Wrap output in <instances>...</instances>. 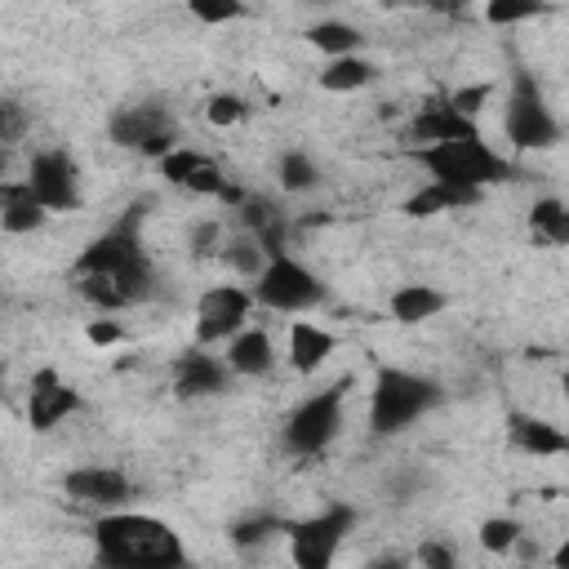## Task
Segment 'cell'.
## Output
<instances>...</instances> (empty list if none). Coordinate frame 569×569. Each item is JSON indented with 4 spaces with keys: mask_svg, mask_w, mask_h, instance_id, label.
Wrapping results in <instances>:
<instances>
[{
    "mask_svg": "<svg viewBox=\"0 0 569 569\" xmlns=\"http://www.w3.org/2000/svg\"><path fill=\"white\" fill-rule=\"evenodd\" d=\"M440 400H445V387L436 378L413 373V369H400V365H382L373 373V387H369V431L378 440L400 436L418 418H427L431 409H440Z\"/></svg>",
    "mask_w": 569,
    "mask_h": 569,
    "instance_id": "cell-4",
    "label": "cell"
},
{
    "mask_svg": "<svg viewBox=\"0 0 569 569\" xmlns=\"http://www.w3.org/2000/svg\"><path fill=\"white\" fill-rule=\"evenodd\" d=\"M187 244H191V253H196V258H209L213 249H222V222H218L213 213H209V218H196V222H191V240H187Z\"/></svg>",
    "mask_w": 569,
    "mask_h": 569,
    "instance_id": "cell-37",
    "label": "cell"
},
{
    "mask_svg": "<svg viewBox=\"0 0 569 569\" xmlns=\"http://www.w3.org/2000/svg\"><path fill=\"white\" fill-rule=\"evenodd\" d=\"M507 440L511 449L529 453V458H560L569 453V436L565 427H556L551 418H538V413H507Z\"/></svg>",
    "mask_w": 569,
    "mask_h": 569,
    "instance_id": "cell-20",
    "label": "cell"
},
{
    "mask_svg": "<svg viewBox=\"0 0 569 569\" xmlns=\"http://www.w3.org/2000/svg\"><path fill=\"white\" fill-rule=\"evenodd\" d=\"M187 13H191L196 22H204V27H227V22L249 18V9H244L240 0H191Z\"/></svg>",
    "mask_w": 569,
    "mask_h": 569,
    "instance_id": "cell-31",
    "label": "cell"
},
{
    "mask_svg": "<svg viewBox=\"0 0 569 569\" xmlns=\"http://www.w3.org/2000/svg\"><path fill=\"white\" fill-rule=\"evenodd\" d=\"M333 347H338V338H333L325 325H316V320H289L284 360H289L293 373H302V378L320 373V365L333 356Z\"/></svg>",
    "mask_w": 569,
    "mask_h": 569,
    "instance_id": "cell-19",
    "label": "cell"
},
{
    "mask_svg": "<svg viewBox=\"0 0 569 569\" xmlns=\"http://www.w3.org/2000/svg\"><path fill=\"white\" fill-rule=\"evenodd\" d=\"M244 116H249V102H244L240 93H227V89H222V93H213V98L204 102V120L218 124V129H231V124H240Z\"/></svg>",
    "mask_w": 569,
    "mask_h": 569,
    "instance_id": "cell-33",
    "label": "cell"
},
{
    "mask_svg": "<svg viewBox=\"0 0 569 569\" xmlns=\"http://www.w3.org/2000/svg\"><path fill=\"white\" fill-rule=\"evenodd\" d=\"M347 378L325 382L316 391H307L280 422V445L293 458H320L338 436H342V418H347Z\"/></svg>",
    "mask_w": 569,
    "mask_h": 569,
    "instance_id": "cell-5",
    "label": "cell"
},
{
    "mask_svg": "<svg viewBox=\"0 0 569 569\" xmlns=\"http://www.w3.org/2000/svg\"><path fill=\"white\" fill-rule=\"evenodd\" d=\"M445 307H449V293H445L440 284H427V280L396 284L391 298H387V311H391L396 325H427V320H436Z\"/></svg>",
    "mask_w": 569,
    "mask_h": 569,
    "instance_id": "cell-21",
    "label": "cell"
},
{
    "mask_svg": "<svg viewBox=\"0 0 569 569\" xmlns=\"http://www.w3.org/2000/svg\"><path fill=\"white\" fill-rule=\"evenodd\" d=\"M467 138H485L476 120H467L449 93H431L405 124V142L418 151V147H436V142H467Z\"/></svg>",
    "mask_w": 569,
    "mask_h": 569,
    "instance_id": "cell-13",
    "label": "cell"
},
{
    "mask_svg": "<svg viewBox=\"0 0 569 569\" xmlns=\"http://www.w3.org/2000/svg\"><path fill=\"white\" fill-rule=\"evenodd\" d=\"M502 133L516 151H547L565 138V124L551 111V102H547V93L529 67L511 71V89L502 102Z\"/></svg>",
    "mask_w": 569,
    "mask_h": 569,
    "instance_id": "cell-7",
    "label": "cell"
},
{
    "mask_svg": "<svg viewBox=\"0 0 569 569\" xmlns=\"http://www.w3.org/2000/svg\"><path fill=\"white\" fill-rule=\"evenodd\" d=\"M409 560H413L418 569H462V565H458V551H453L449 538H422L418 551H413Z\"/></svg>",
    "mask_w": 569,
    "mask_h": 569,
    "instance_id": "cell-34",
    "label": "cell"
},
{
    "mask_svg": "<svg viewBox=\"0 0 569 569\" xmlns=\"http://www.w3.org/2000/svg\"><path fill=\"white\" fill-rule=\"evenodd\" d=\"M236 213H240V231L253 236V240L262 244L267 258L289 249V218H284V209H280L271 196L244 191V200L236 204Z\"/></svg>",
    "mask_w": 569,
    "mask_h": 569,
    "instance_id": "cell-18",
    "label": "cell"
},
{
    "mask_svg": "<svg viewBox=\"0 0 569 569\" xmlns=\"http://www.w3.org/2000/svg\"><path fill=\"white\" fill-rule=\"evenodd\" d=\"M107 138L120 151H133V156L160 164L169 151L182 147V124L164 102L142 98V102H124L107 116Z\"/></svg>",
    "mask_w": 569,
    "mask_h": 569,
    "instance_id": "cell-9",
    "label": "cell"
},
{
    "mask_svg": "<svg viewBox=\"0 0 569 569\" xmlns=\"http://www.w3.org/2000/svg\"><path fill=\"white\" fill-rule=\"evenodd\" d=\"M276 182L284 187V196H307V191L320 187V164H316L307 151L289 147V151H280V160H276Z\"/></svg>",
    "mask_w": 569,
    "mask_h": 569,
    "instance_id": "cell-27",
    "label": "cell"
},
{
    "mask_svg": "<svg viewBox=\"0 0 569 569\" xmlns=\"http://www.w3.org/2000/svg\"><path fill=\"white\" fill-rule=\"evenodd\" d=\"M378 76H382V71H378L373 58H365V53H347V58H329V62L320 67L316 80H320L325 93H360V89H369Z\"/></svg>",
    "mask_w": 569,
    "mask_h": 569,
    "instance_id": "cell-23",
    "label": "cell"
},
{
    "mask_svg": "<svg viewBox=\"0 0 569 569\" xmlns=\"http://www.w3.org/2000/svg\"><path fill=\"white\" fill-rule=\"evenodd\" d=\"M31 129V111L13 98H0V147H13Z\"/></svg>",
    "mask_w": 569,
    "mask_h": 569,
    "instance_id": "cell-35",
    "label": "cell"
},
{
    "mask_svg": "<svg viewBox=\"0 0 569 569\" xmlns=\"http://www.w3.org/2000/svg\"><path fill=\"white\" fill-rule=\"evenodd\" d=\"M98 569H187L182 533L151 511H102L89 529Z\"/></svg>",
    "mask_w": 569,
    "mask_h": 569,
    "instance_id": "cell-2",
    "label": "cell"
},
{
    "mask_svg": "<svg viewBox=\"0 0 569 569\" xmlns=\"http://www.w3.org/2000/svg\"><path fill=\"white\" fill-rule=\"evenodd\" d=\"M62 489H67V498L93 507L98 516H102V511H120V507L133 502V480H129L120 467H111V462L71 467V471L62 476Z\"/></svg>",
    "mask_w": 569,
    "mask_h": 569,
    "instance_id": "cell-14",
    "label": "cell"
},
{
    "mask_svg": "<svg viewBox=\"0 0 569 569\" xmlns=\"http://www.w3.org/2000/svg\"><path fill=\"white\" fill-rule=\"evenodd\" d=\"M9 169H13V151L0 147V182H9Z\"/></svg>",
    "mask_w": 569,
    "mask_h": 569,
    "instance_id": "cell-40",
    "label": "cell"
},
{
    "mask_svg": "<svg viewBox=\"0 0 569 569\" xmlns=\"http://www.w3.org/2000/svg\"><path fill=\"white\" fill-rule=\"evenodd\" d=\"M160 173H164L173 187L191 191V196H213V200H222V204H240V200H244V187L231 182L227 169H222L213 156L196 151V147L169 151V156L160 160Z\"/></svg>",
    "mask_w": 569,
    "mask_h": 569,
    "instance_id": "cell-12",
    "label": "cell"
},
{
    "mask_svg": "<svg viewBox=\"0 0 569 569\" xmlns=\"http://www.w3.org/2000/svg\"><path fill=\"white\" fill-rule=\"evenodd\" d=\"M49 222V213L36 204V196L22 187V178L0 182V231L4 236H31Z\"/></svg>",
    "mask_w": 569,
    "mask_h": 569,
    "instance_id": "cell-22",
    "label": "cell"
},
{
    "mask_svg": "<svg viewBox=\"0 0 569 569\" xmlns=\"http://www.w3.org/2000/svg\"><path fill=\"white\" fill-rule=\"evenodd\" d=\"M249 293H253V307L276 311V316H307V311L325 307V298H329L325 280L289 249L267 258V267L249 284Z\"/></svg>",
    "mask_w": 569,
    "mask_h": 569,
    "instance_id": "cell-8",
    "label": "cell"
},
{
    "mask_svg": "<svg viewBox=\"0 0 569 569\" xmlns=\"http://www.w3.org/2000/svg\"><path fill=\"white\" fill-rule=\"evenodd\" d=\"M258 307H253V293H249V284H209L200 298H196V325H191V338H196V347H222V342H231L244 325H249V316H253Z\"/></svg>",
    "mask_w": 569,
    "mask_h": 569,
    "instance_id": "cell-11",
    "label": "cell"
},
{
    "mask_svg": "<svg viewBox=\"0 0 569 569\" xmlns=\"http://www.w3.org/2000/svg\"><path fill=\"white\" fill-rule=\"evenodd\" d=\"M222 262L240 276V284H253L258 280V271L267 267V253H262V244L253 240V236H244V231H236V236H222Z\"/></svg>",
    "mask_w": 569,
    "mask_h": 569,
    "instance_id": "cell-28",
    "label": "cell"
},
{
    "mask_svg": "<svg viewBox=\"0 0 569 569\" xmlns=\"http://www.w3.org/2000/svg\"><path fill=\"white\" fill-rule=\"evenodd\" d=\"M80 391L53 369V365H44V369H36V378H31V391H27V427L31 431H53V427H62L71 413H80Z\"/></svg>",
    "mask_w": 569,
    "mask_h": 569,
    "instance_id": "cell-15",
    "label": "cell"
},
{
    "mask_svg": "<svg viewBox=\"0 0 569 569\" xmlns=\"http://www.w3.org/2000/svg\"><path fill=\"white\" fill-rule=\"evenodd\" d=\"M413 160L422 164L427 182L458 187V191H471V196H485L489 187H498V182H511V178H516V164H511L498 147H489V138L418 147V151H413Z\"/></svg>",
    "mask_w": 569,
    "mask_h": 569,
    "instance_id": "cell-3",
    "label": "cell"
},
{
    "mask_svg": "<svg viewBox=\"0 0 569 569\" xmlns=\"http://www.w3.org/2000/svg\"><path fill=\"white\" fill-rule=\"evenodd\" d=\"M529 231H533V240H542L551 249L569 244V204L560 196H538L529 209Z\"/></svg>",
    "mask_w": 569,
    "mask_h": 569,
    "instance_id": "cell-26",
    "label": "cell"
},
{
    "mask_svg": "<svg viewBox=\"0 0 569 569\" xmlns=\"http://www.w3.org/2000/svg\"><path fill=\"white\" fill-rule=\"evenodd\" d=\"M360 511L342 498L325 502L320 511L302 516V520H284V547H289V565L293 569H333L338 551L347 547V538L356 533Z\"/></svg>",
    "mask_w": 569,
    "mask_h": 569,
    "instance_id": "cell-6",
    "label": "cell"
},
{
    "mask_svg": "<svg viewBox=\"0 0 569 569\" xmlns=\"http://www.w3.org/2000/svg\"><path fill=\"white\" fill-rule=\"evenodd\" d=\"M151 200H133L120 209L116 222H107L71 262V280L76 276H98L107 280L124 307H138L147 298H156L160 289V271H156V258L147 253V240H142V218H147Z\"/></svg>",
    "mask_w": 569,
    "mask_h": 569,
    "instance_id": "cell-1",
    "label": "cell"
},
{
    "mask_svg": "<svg viewBox=\"0 0 569 569\" xmlns=\"http://www.w3.org/2000/svg\"><path fill=\"white\" fill-rule=\"evenodd\" d=\"M120 338H124V325H120V320H107V316H102V320L89 325V342H93V347H111V342H120Z\"/></svg>",
    "mask_w": 569,
    "mask_h": 569,
    "instance_id": "cell-38",
    "label": "cell"
},
{
    "mask_svg": "<svg viewBox=\"0 0 569 569\" xmlns=\"http://www.w3.org/2000/svg\"><path fill=\"white\" fill-rule=\"evenodd\" d=\"M489 98H493V84H485V80H480V84H462V89L449 93V102H453L467 120H476V124H480V111H485Z\"/></svg>",
    "mask_w": 569,
    "mask_h": 569,
    "instance_id": "cell-36",
    "label": "cell"
},
{
    "mask_svg": "<svg viewBox=\"0 0 569 569\" xmlns=\"http://www.w3.org/2000/svg\"><path fill=\"white\" fill-rule=\"evenodd\" d=\"M22 187L36 196L44 213H67L80 209V160L67 147H40L27 160Z\"/></svg>",
    "mask_w": 569,
    "mask_h": 569,
    "instance_id": "cell-10",
    "label": "cell"
},
{
    "mask_svg": "<svg viewBox=\"0 0 569 569\" xmlns=\"http://www.w3.org/2000/svg\"><path fill=\"white\" fill-rule=\"evenodd\" d=\"M227 533H231V542H236L240 551H244V547L253 551V547H262V542L280 538V533H284V520H280V516H271V511H253V516H240Z\"/></svg>",
    "mask_w": 569,
    "mask_h": 569,
    "instance_id": "cell-30",
    "label": "cell"
},
{
    "mask_svg": "<svg viewBox=\"0 0 569 569\" xmlns=\"http://www.w3.org/2000/svg\"><path fill=\"white\" fill-rule=\"evenodd\" d=\"M231 373L222 365V356H213L209 347H187L173 356V396L178 400H213L231 391Z\"/></svg>",
    "mask_w": 569,
    "mask_h": 569,
    "instance_id": "cell-16",
    "label": "cell"
},
{
    "mask_svg": "<svg viewBox=\"0 0 569 569\" xmlns=\"http://www.w3.org/2000/svg\"><path fill=\"white\" fill-rule=\"evenodd\" d=\"M485 196H471V191H458V187H440V182H422L418 191L405 196V218H440V213H453V209H471L480 204Z\"/></svg>",
    "mask_w": 569,
    "mask_h": 569,
    "instance_id": "cell-24",
    "label": "cell"
},
{
    "mask_svg": "<svg viewBox=\"0 0 569 569\" xmlns=\"http://www.w3.org/2000/svg\"><path fill=\"white\" fill-rule=\"evenodd\" d=\"M360 569H413V560H409L405 551H378V556H369Z\"/></svg>",
    "mask_w": 569,
    "mask_h": 569,
    "instance_id": "cell-39",
    "label": "cell"
},
{
    "mask_svg": "<svg viewBox=\"0 0 569 569\" xmlns=\"http://www.w3.org/2000/svg\"><path fill=\"white\" fill-rule=\"evenodd\" d=\"M222 365L231 378H267L280 365V351L262 325H244L231 342H222Z\"/></svg>",
    "mask_w": 569,
    "mask_h": 569,
    "instance_id": "cell-17",
    "label": "cell"
},
{
    "mask_svg": "<svg viewBox=\"0 0 569 569\" xmlns=\"http://www.w3.org/2000/svg\"><path fill=\"white\" fill-rule=\"evenodd\" d=\"M476 542L489 551V556H511L520 542H525V525L516 516H485L480 529H476Z\"/></svg>",
    "mask_w": 569,
    "mask_h": 569,
    "instance_id": "cell-29",
    "label": "cell"
},
{
    "mask_svg": "<svg viewBox=\"0 0 569 569\" xmlns=\"http://www.w3.org/2000/svg\"><path fill=\"white\" fill-rule=\"evenodd\" d=\"M307 44H316L325 58H347V53H365V31L347 18H320L307 27Z\"/></svg>",
    "mask_w": 569,
    "mask_h": 569,
    "instance_id": "cell-25",
    "label": "cell"
},
{
    "mask_svg": "<svg viewBox=\"0 0 569 569\" xmlns=\"http://www.w3.org/2000/svg\"><path fill=\"white\" fill-rule=\"evenodd\" d=\"M538 13H547V4H538V0H489L485 4V18L493 27H516V22H529Z\"/></svg>",
    "mask_w": 569,
    "mask_h": 569,
    "instance_id": "cell-32",
    "label": "cell"
}]
</instances>
